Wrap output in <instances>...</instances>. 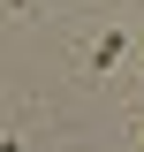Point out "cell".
Instances as JSON below:
<instances>
[{"instance_id":"cell-1","label":"cell","mask_w":144,"mask_h":152,"mask_svg":"<svg viewBox=\"0 0 144 152\" xmlns=\"http://www.w3.org/2000/svg\"><path fill=\"white\" fill-rule=\"evenodd\" d=\"M121 61H129V31H106L91 46V69H121Z\"/></svg>"},{"instance_id":"cell-2","label":"cell","mask_w":144,"mask_h":152,"mask_svg":"<svg viewBox=\"0 0 144 152\" xmlns=\"http://www.w3.org/2000/svg\"><path fill=\"white\" fill-rule=\"evenodd\" d=\"M8 8H15V15H23V8H31V0H8Z\"/></svg>"},{"instance_id":"cell-3","label":"cell","mask_w":144,"mask_h":152,"mask_svg":"<svg viewBox=\"0 0 144 152\" xmlns=\"http://www.w3.org/2000/svg\"><path fill=\"white\" fill-rule=\"evenodd\" d=\"M137 145H144V129H137Z\"/></svg>"}]
</instances>
